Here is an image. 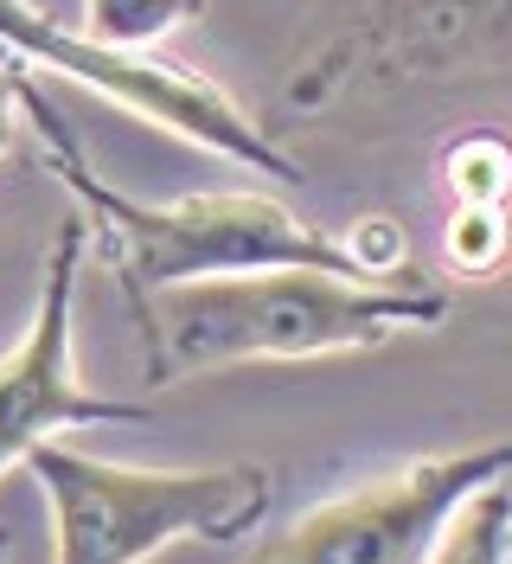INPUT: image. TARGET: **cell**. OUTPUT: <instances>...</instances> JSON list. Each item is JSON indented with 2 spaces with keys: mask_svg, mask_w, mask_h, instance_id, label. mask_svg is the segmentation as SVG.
Wrapping results in <instances>:
<instances>
[{
  "mask_svg": "<svg viewBox=\"0 0 512 564\" xmlns=\"http://www.w3.org/2000/svg\"><path fill=\"white\" fill-rule=\"evenodd\" d=\"M443 186L455 206H506L512 199V141L493 129L448 141L443 154Z\"/></svg>",
  "mask_w": 512,
  "mask_h": 564,
  "instance_id": "obj_9",
  "label": "cell"
},
{
  "mask_svg": "<svg viewBox=\"0 0 512 564\" xmlns=\"http://www.w3.org/2000/svg\"><path fill=\"white\" fill-rule=\"evenodd\" d=\"M26 84H33V70L20 65L13 52H0V154L20 141V122H26Z\"/></svg>",
  "mask_w": 512,
  "mask_h": 564,
  "instance_id": "obj_11",
  "label": "cell"
},
{
  "mask_svg": "<svg viewBox=\"0 0 512 564\" xmlns=\"http://www.w3.org/2000/svg\"><path fill=\"white\" fill-rule=\"evenodd\" d=\"M0 52H13L26 70H58L77 90H90L102 104H116V109H129V116H141V122H154V129H167L186 148H205L218 161H238V167L270 174L282 186H302L307 180L243 116V104L225 84L173 65V58L135 52V45H102L84 26H58L52 13H39L33 0H0Z\"/></svg>",
  "mask_w": 512,
  "mask_h": 564,
  "instance_id": "obj_4",
  "label": "cell"
},
{
  "mask_svg": "<svg viewBox=\"0 0 512 564\" xmlns=\"http://www.w3.org/2000/svg\"><path fill=\"white\" fill-rule=\"evenodd\" d=\"M26 122H33L45 167L70 186V206L102 231L109 270L122 289H161V282H199V276H243V270H282V263H307V270H340V276H366L359 250L314 231L307 218L270 199V193H186V199H135L122 186L84 161V148L70 141L65 116L45 104V90L26 84ZM378 282V276H366Z\"/></svg>",
  "mask_w": 512,
  "mask_h": 564,
  "instance_id": "obj_2",
  "label": "cell"
},
{
  "mask_svg": "<svg viewBox=\"0 0 512 564\" xmlns=\"http://www.w3.org/2000/svg\"><path fill=\"white\" fill-rule=\"evenodd\" d=\"M500 475H512V443L416 456L378 481L307 507L295 527L263 539L243 564H429V545L448 527V513Z\"/></svg>",
  "mask_w": 512,
  "mask_h": 564,
  "instance_id": "obj_5",
  "label": "cell"
},
{
  "mask_svg": "<svg viewBox=\"0 0 512 564\" xmlns=\"http://www.w3.org/2000/svg\"><path fill=\"white\" fill-rule=\"evenodd\" d=\"M135 321L148 347V386H186L231 366H302L327 352H372L397 334H429L448 321V289L436 282H366L340 270H243L135 289Z\"/></svg>",
  "mask_w": 512,
  "mask_h": 564,
  "instance_id": "obj_1",
  "label": "cell"
},
{
  "mask_svg": "<svg viewBox=\"0 0 512 564\" xmlns=\"http://www.w3.org/2000/svg\"><path fill=\"white\" fill-rule=\"evenodd\" d=\"M205 13V0H84V33L102 45H161L179 26H193Z\"/></svg>",
  "mask_w": 512,
  "mask_h": 564,
  "instance_id": "obj_8",
  "label": "cell"
},
{
  "mask_svg": "<svg viewBox=\"0 0 512 564\" xmlns=\"http://www.w3.org/2000/svg\"><path fill=\"white\" fill-rule=\"evenodd\" d=\"M52 513V564H148L179 539H238L270 507L257 462L211 468H129L58 443L20 462Z\"/></svg>",
  "mask_w": 512,
  "mask_h": 564,
  "instance_id": "obj_3",
  "label": "cell"
},
{
  "mask_svg": "<svg viewBox=\"0 0 512 564\" xmlns=\"http://www.w3.org/2000/svg\"><path fill=\"white\" fill-rule=\"evenodd\" d=\"M429 564H512V488L506 475L475 488L429 545Z\"/></svg>",
  "mask_w": 512,
  "mask_h": 564,
  "instance_id": "obj_7",
  "label": "cell"
},
{
  "mask_svg": "<svg viewBox=\"0 0 512 564\" xmlns=\"http://www.w3.org/2000/svg\"><path fill=\"white\" fill-rule=\"evenodd\" d=\"M90 257V218L70 206L45 257L33 321L0 352V475L20 468L39 443H58L90 423H148V404L90 391L77 372V276Z\"/></svg>",
  "mask_w": 512,
  "mask_h": 564,
  "instance_id": "obj_6",
  "label": "cell"
},
{
  "mask_svg": "<svg viewBox=\"0 0 512 564\" xmlns=\"http://www.w3.org/2000/svg\"><path fill=\"white\" fill-rule=\"evenodd\" d=\"M423 13H443V20H455V13H475V7H487V0H416Z\"/></svg>",
  "mask_w": 512,
  "mask_h": 564,
  "instance_id": "obj_12",
  "label": "cell"
},
{
  "mask_svg": "<svg viewBox=\"0 0 512 564\" xmlns=\"http://www.w3.org/2000/svg\"><path fill=\"white\" fill-rule=\"evenodd\" d=\"M506 245H512V225H506V206H455L448 218V257L475 276H493L506 263Z\"/></svg>",
  "mask_w": 512,
  "mask_h": 564,
  "instance_id": "obj_10",
  "label": "cell"
}]
</instances>
